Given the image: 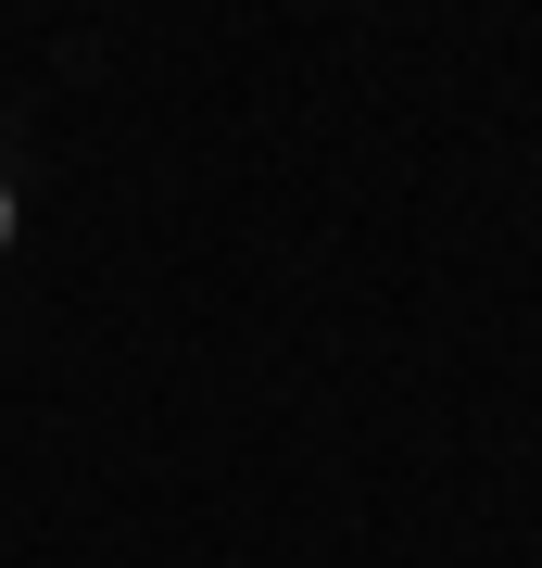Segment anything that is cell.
Returning a JSON list of instances; mask_svg holds the SVG:
<instances>
[{"instance_id": "1", "label": "cell", "mask_w": 542, "mask_h": 568, "mask_svg": "<svg viewBox=\"0 0 542 568\" xmlns=\"http://www.w3.org/2000/svg\"><path fill=\"white\" fill-rule=\"evenodd\" d=\"M0 227H13V203H0Z\"/></svg>"}]
</instances>
